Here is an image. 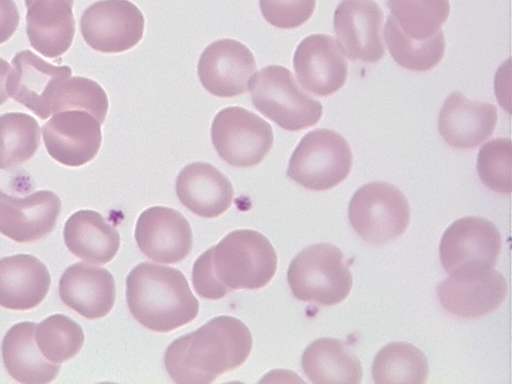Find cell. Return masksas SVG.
Segmentation results:
<instances>
[{"instance_id":"cell-14","label":"cell","mask_w":512,"mask_h":384,"mask_svg":"<svg viewBox=\"0 0 512 384\" xmlns=\"http://www.w3.org/2000/svg\"><path fill=\"white\" fill-rule=\"evenodd\" d=\"M256 61L249 48L236 40L223 39L208 45L198 63L200 82L218 98H235L249 90Z\"/></svg>"},{"instance_id":"cell-26","label":"cell","mask_w":512,"mask_h":384,"mask_svg":"<svg viewBox=\"0 0 512 384\" xmlns=\"http://www.w3.org/2000/svg\"><path fill=\"white\" fill-rule=\"evenodd\" d=\"M302 370L315 384L362 382L360 361L339 340L323 338L314 341L304 351Z\"/></svg>"},{"instance_id":"cell-19","label":"cell","mask_w":512,"mask_h":384,"mask_svg":"<svg viewBox=\"0 0 512 384\" xmlns=\"http://www.w3.org/2000/svg\"><path fill=\"white\" fill-rule=\"evenodd\" d=\"M60 298L87 319L107 316L116 302V282L110 272L86 263L70 266L61 277Z\"/></svg>"},{"instance_id":"cell-5","label":"cell","mask_w":512,"mask_h":384,"mask_svg":"<svg viewBox=\"0 0 512 384\" xmlns=\"http://www.w3.org/2000/svg\"><path fill=\"white\" fill-rule=\"evenodd\" d=\"M287 281L296 299L322 307L338 306L347 299L352 288L344 254L330 244L302 250L288 268Z\"/></svg>"},{"instance_id":"cell-36","label":"cell","mask_w":512,"mask_h":384,"mask_svg":"<svg viewBox=\"0 0 512 384\" xmlns=\"http://www.w3.org/2000/svg\"><path fill=\"white\" fill-rule=\"evenodd\" d=\"M20 12L14 0H0V45L9 41L20 25Z\"/></svg>"},{"instance_id":"cell-34","label":"cell","mask_w":512,"mask_h":384,"mask_svg":"<svg viewBox=\"0 0 512 384\" xmlns=\"http://www.w3.org/2000/svg\"><path fill=\"white\" fill-rule=\"evenodd\" d=\"M264 19L280 29H295L314 14L316 0H260Z\"/></svg>"},{"instance_id":"cell-27","label":"cell","mask_w":512,"mask_h":384,"mask_svg":"<svg viewBox=\"0 0 512 384\" xmlns=\"http://www.w3.org/2000/svg\"><path fill=\"white\" fill-rule=\"evenodd\" d=\"M389 52L400 67L414 72H427L438 66L445 53L443 31L424 41L412 40L398 26L392 15L384 26Z\"/></svg>"},{"instance_id":"cell-11","label":"cell","mask_w":512,"mask_h":384,"mask_svg":"<svg viewBox=\"0 0 512 384\" xmlns=\"http://www.w3.org/2000/svg\"><path fill=\"white\" fill-rule=\"evenodd\" d=\"M72 76L68 66H54L30 51L12 59L6 88L9 98L42 120L52 116V104L60 85Z\"/></svg>"},{"instance_id":"cell-33","label":"cell","mask_w":512,"mask_h":384,"mask_svg":"<svg viewBox=\"0 0 512 384\" xmlns=\"http://www.w3.org/2000/svg\"><path fill=\"white\" fill-rule=\"evenodd\" d=\"M512 143L509 138L494 139L484 144L477 158L480 180L496 194L510 195Z\"/></svg>"},{"instance_id":"cell-12","label":"cell","mask_w":512,"mask_h":384,"mask_svg":"<svg viewBox=\"0 0 512 384\" xmlns=\"http://www.w3.org/2000/svg\"><path fill=\"white\" fill-rule=\"evenodd\" d=\"M101 125L87 111L58 112L43 126L45 148L61 165L83 167L99 154L103 141Z\"/></svg>"},{"instance_id":"cell-31","label":"cell","mask_w":512,"mask_h":384,"mask_svg":"<svg viewBox=\"0 0 512 384\" xmlns=\"http://www.w3.org/2000/svg\"><path fill=\"white\" fill-rule=\"evenodd\" d=\"M35 339L48 361L61 364L79 354L85 343V334L73 319L56 314L36 326Z\"/></svg>"},{"instance_id":"cell-18","label":"cell","mask_w":512,"mask_h":384,"mask_svg":"<svg viewBox=\"0 0 512 384\" xmlns=\"http://www.w3.org/2000/svg\"><path fill=\"white\" fill-rule=\"evenodd\" d=\"M498 124V109L492 104L469 101L460 92L446 99L439 116V132L448 146L476 149L487 141Z\"/></svg>"},{"instance_id":"cell-29","label":"cell","mask_w":512,"mask_h":384,"mask_svg":"<svg viewBox=\"0 0 512 384\" xmlns=\"http://www.w3.org/2000/svg\"><path fill=\"white\" fill-rule=\"evenodd\" d=\"M372 375L377 384H423L429 375L428 361L423 352L411 344L391 343L379 351Z\"/></svg>"},{"instance_id":"cell-8","label":"cell","mask_w":512,"mask_h":384,"mask_svg":"<svg viewBox=\"0 0 512 384\" xmlns=\"http://www.w3.org/2000/svg\"><path fill=\"white\" fill-rule=\"evenodd\" d=\"M352 228L372 245H384L402 236L410 222L407 198L388 183L362 186L352 197L349 210Z\"/></svg>"},{"instance_id":"cell-28","label":"cell","mask_w":512,"mask_h":384,"mask_svg":"<svg viewBox=\"0 0 512 384\" xmlns=\"http://www.w3.org/2000/svg\"><path fill=\"white\" fill-rule=\"evenodd\" d=\"M41 143L38 121L21 112L0 116V170H10L28 162Z\"/></svg>"},{"instance_id":"cell-35","label":"cell","mask_w":512,"mask_h":384,"mask_svg":"<svg viewBox=\"0 0 512 384\" xmlns=\"http://www.w3.org/2000/svg\"><path fill=\"white\" fill-rule=\"evenodd\" d=\"M192 283L195 291L203 299L220 300L230 291L216 279L212 267V248L205 251L192 268Z\"/></svg>"},{"instance_id":"cell-9","label":"cell","mask_w":512,"mask_h":384,"mask_svg":"<svg viewBox=\"0 0 512 384\" xmlns=\"http://www.w3.org/2000/svg\"><path fill=\"white\" fill-rule=\"evenodd\" d=\"M213 146L224 162L236 168L260 165L274 146L270 124L243 107H227L212 124Z\"/></svg>"},{"instance_id":"cell-21","label":"cell","mask_w":512,"mask_h":384,"mask_svg":"<svg viewBox=\"0 0 512 384\" xmlns=\"http://www.w3.org/2000/svg\"><path fill=\"white\" fill-rule=\"evenodd\" d=\"M50 287V272L35 256L18 254L0 260V307L11 311L35 309Z\"/></svg>"},{"instance_id":"cell-22","label":"cell","mask_w":512,"mask_h":384,"mask_svg":"<svg viewBox=\"0 0 512 384\" xmlns=\"http://www.w3.org/2000/svg\"><path fill=\"white\" fill-rule=\"evenodd\" d=\"M176 195L190 212L213 219L229 210L234 189L227 176L217 168L195 163L180 172L176 180Z\"/></svg>"},{"instance_id":"cell-24","label":"cell","mask_w":512,"mask_h":384,"mask_svg":"<svg viewBox=\"0 0 512 384\" xmlns=\"http://www.w3.org/2000/svg\"><path fill=\"white\" fill-rule=\"evenodd\" d=\"M64 242L70 252L85 262L104 265L116 258L121 238L105 218L94 211H78L64 226Z\"/></svg>"},{"instance_id":"cell-23","label":"cell","mask_w":512,"mask_h":384,"mask_svg":"<svg viewBox=\"0 0 512 384\" xmlns=\"http://www.w3.org/2000/svg\"><path fill=\"white\" fill-rule=\"evenodd\" d=\"M443 308L461 318H478L498 310L507 295L500 272L493 269L474 279L448 278L437 290Z\"/></svg>"},{"instance_id":"cell-25","label":"cell","mask_w":512,"mask_h":384,"mask_svg":"<svg viewBox=\"0 0 512 384\" xmlns=\"http://www.w3.org/2000/svg\"><path fill=\"white\" fill-rule=\"evenodd\" d=\"M36 324L14 325L3 341V359L9 375L23 384H47L54 381L60 364L48 361L35 339Z\"/></svg>"},{"instance_id":"cell-10","label":"cell","mask_w":512,"mask_h":384,"mask_svg":"<svg viewBox=\"0 0 512 384\" xmlns=\"http://www.w3.org/2000/svg\"><path fill=\"white\" fill-rule=\"evenodd\" d=\"M144 24L142 12L128 0H100L85 10L80 31L92 50L119 54L142 40Z\"/></svg>"},{"instance_id":"cell-37","label":"cell","mask_w":512,"mask_h":384,"mask_svg":"<svg viewBox=\"0 0 512 384\" xmlns=\"http://www.w3.org/2000/svg\"><path fill=\"white\" fill-rule=\"evenodd\" d=\"M10 69L9 62L0 58V106L4 105L9 99L6 83Z\"/></svg>"},{"instance_id":"cell-30","label":"cell","mask_w":512,"mask_h":384,"mask_svg":"<svg viewBox=\"0 0 512 384\" xmlns=\"http://www.w3.org/2000/svg\"><path fill=\"white\" fill-rule=\"evenodd\" d=\"M387 7L404 34L416 41L438 34L451 13L450 0H388Z\"/></svg>"},{"instance_id":"cell-6","label":"cell","mask_w":512,"mask_h":384,"mask_svg":"<svg viewBox=\"0 0 512 384\" xmlns=\"http://www.w3.org/2000/svg\"><path fill=\"white\" fill-rule=\"evenodd\" d=\"M502 248L498 228L484 218L466 217L455 221L441 240L442 265L452 278L474 279L493 269Z\"/></svg>"},{"instance_id":"cell-17","label":"cell","mask_w":512,"mask_h":384,"mask_svg":"<svg viewBox=\"0 0 512 384\" xmlns=\"http://www.w3.org/2000/svg\"><path fill=\"white\" fill-rule=\"evenodd\" d=\"M294 69L301 86L322 98L340 91L348 76V64L339 43L327 35H312L300 42Z\"/></svg>"},{"instance_id":"cell-20","label":"cell","mask_w":512,"mask_h":384,"mask_svg":"<svg viewBox=\"0 0 512 384\" xmlns=\"http://www.w3.org/2000/svg\"><path fill=\"white\" fill-rule=\"evenodd\" d=\"M27 36L32 48L45 58L66 54L74 41V0H25Z\"/></svg>"},{"instance_id":"cell-15","label":"cell","mask_w":512,"mask_h":384,"mask_svg":"<svg viewBox=\"0 0 512 384\" xmlns=\"http://www.w3.org/2000/svg\"><path fill=\"white\" fill-rule=\"evenodd\" d=\"M135 238L141 252L159 264H178L191 252L192 231L188 220L173 208L154 206L141 213Z\"/></svg>"},{"instance_id":"cell-2","label":"cell","mask_w":512,"mask_h":384,"mask_svg":"<svg viewBox=\"0 0 512 384\" xmlns=\"http://www.w3.org/2000/svg\"><path fill=\"white\" fill-rule=\"evenodd\" d=\"M126 299L137 322L158 333L190 324L200 308L182 271L152 263H141L128 275Z\"/></svg>"},{"instance_id":"cell-4","label":"cell","mask_w":512,"mask_h":384,"mask_svg":"<svg viewBox=\"0 0 512 384\" xmlns=\"http://www.w3.org/2000/svg\"><path fill=\"white\" fill-rule=\"evenodd\" d=\"M253 105L283 130H307L323 117V105L298 84L293 73L281 66H269L249 82Z\"/></svg>"},{"instance_id":"cell-16","label":"cell","mask_w":512,"mask_h":384,"mask_svg":"<svg viewBox=\"0 0 512 384\" xmlns=\"http://www.w3.org/2000/svg\"><path fill=\"white\" fill-rule=\"evenodd\" d=\"M61 207L52 191L19 198L0 190V233L20 244L39 242L54 231Z\"/></svg>"},{"instance_id":"cell-13","label":"cell","mask_w":512,"mask_h":384,"mask_svg":"<svg viewBox=\"0 0 512 384\" xmlns=\"http://www.w3.org/2000/svg\"><path fill=\"white\" fill-rule=\"evenodd\" d=\"M383 20L374 0H342L334 12V30L343 54L352 61H380L386 55Z\"/></svg>"},{"instance_id":"cell-32","label":"cell","mask_w":512,"mask_h":384,"mask_svg":"<svg viewBox=\"0 0 512 384\" xmlns=\"http://www.w3.org/2000/svg\"><path fill=\"white\" fill-rule=\"evenodd\" d=\"M109 109L105 90L94 80L71 76L58 88L53 104L52 115L66 110H83L103 124Z\"/></svg>"},{"instance_id":"cell-1","label":"cell","mask_w":512,"mask_h":384,"mask_svg":"<svg viewBox=\"0 0 512 384\" xmlns=\"http://www.w3.org/2000/svg\"><path fill=\"white\" fill-rule=\"evenodd\" d=\"M248 327L232 316H218L181 336L166 351V370L175 383L208 384L243 366L252 351Z\"/></svg>"},{"instance_id":"cell-3","label":"cell","mask_w":512,"mask_h":384,"mask_svg":"<svg viewBox=\"0 0 512 384\" xmlns=\"http://www.w3.org/2000/svg\"><path fill=\"white\" fill-rule=\"evenodd\" d=\"M216 279L230 292L258 291L274 279L278 256L269 239L252 230H237L212 248Z\"/></svg>"},{"instance_id":"cell-7","label":"cell","mask_w":512,"mask_h":384,"mask_svg":"<svg viewBox=\"0 0 512 384\" xmlns=\"http://www.w3.org/2000/svg\"><path fill=\"white\" fill-rule=\"evenodd\" d=\"M352 152L346 139L330 130L304 136L288 165L287 176L304 188L326 191L344 182L352 168Z\"/></svg>"}]
</instances>
